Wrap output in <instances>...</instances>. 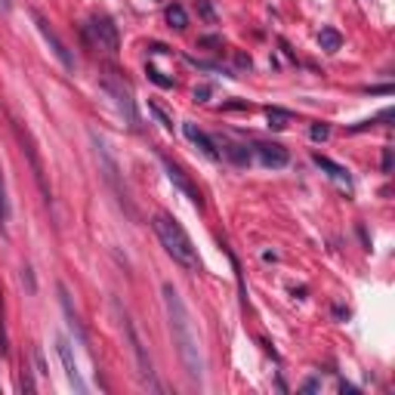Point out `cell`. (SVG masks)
Wrapping results in <instances>:
<instances>
[{
    "label": "cell",
    "instance_id": "1",
    "mask_svg": "<svg viewBox=\"0 0 395 395\" xmlns=\"http://www.w3.org/2000/svg\"><path fill=\"white\" fill-rule=\"evenodd\" d=\"M164 309L167 318H170V333H173V346L179 352V361H182L185 374L191 380H201L204 376V361H201V346H198V333L191 324V315L185 309L182 296L173 284H164Z\"/></svg>",
    "mask_w": 395,
    "mask_h": 395
},
{
    "label": "cell",
    "instance_id": "2",
    "mask_svg": "<svg viewBox=\"0 0 395 395\" xmlns=\"http://www.w3.org/2000/svg\"><path fill=\"white\" fill-rule=\"evenodd\" d=\"M152 226H154V232H158L164 250L173 256V263H179L182 269L195 272L198 269V250H195V244H191V238L185 235V228L179 226L170 213H158L152 219Z\"/></svg>",
    "mask_w": 395,
    "mask_h": 395
},
{
    "label": "cell",
    "instance_id": "3",
    "mask_svg": "<svg viewBox=\"0 0 395 395\" xmlns=\"http://www.w3.org/2000/svg\"><path fill=\"white\" fill-rule=\"evenodd\" d=\"M90 139H93V145H96V158H99V167H102V176H105V182L115 189V195H117V201H121V207L127 210V213H133V207H130V198H127V189L121 185V176H117V160L111 158V152H108V145H105V139L102 136H96V133H90Z\"/></svg>",
    "mask_w": 395,
    "mask_h": 395
},
{
    "label": "cell",
    "instance_id": "4",
    "mask_svg": "<svg viewBox=\"0 0 395 395\" xmlns=\"http://www.w3.org/2000/svg\"><path fill=\"white\" fill-rule=\"evenodd\" d=\"M16 136H19V142H22V152H25V158H28L31 173H34V179H37V189H40L43 201L49 204V201H53V195H49V185H47V170H43V160H40V154H37L34 139H31V130L25 127L22 121H16Z\"/></svg>",
    "mask_w": 395,
    "mask_h": 395
},
{
    "label": "cell",
    "instance_id": "5",
    "mask_svg": "<svg viewBox=\"0 0 395 395\" xmlns=\"http://www.w3.org/2000/svg\"><path fill=\"white\" fill-rule=\"evenodd\" d=\"M105 93L108 96H115V105L117 111L123 115V121L130 123L133 130H139V115H136V102H133V93H130V86L123 84L121 77H105Z\"/></svg>",
    "mask_w": 395,
    "mask_h": 395
},
{
    "label": "cell",
    "instance_id": "6",
    "mask_svg": "<svg viewBox=\"0 0 395 395\" xmlns=\"http://www.w3.org/2000/svg\"><path fill=\"white\" fill-rule=\"evenodd\" d=\"M86 28H90V37H93V43H96L99 49H105V53H111V56H115L117 49H121V37H117V25L111 22L108 16H93Z\"/></svg>",
    "mask_w": 395,
    "mask_h": 395
},
{
    "label": "cell",
    "instance_id": "7",
    "mask_svg": "<svg viewBox=\"0 0 395 395\" xmlns=\"http://www.w3.org/2000/svg\"><path fill=\"white\" fill-rule=\"evenodd\" d=\"M123 331H127V339H130V349H133V355H136V364H139V376L145 383H152L154 389H158V383H154V370H152V358H148V352H145V343H142V337H139V331H136V324L123 315Z\"/></svg>",
    "mask_w": 395,
    "mask_h": 395
},
{
    "label": "cell",
    "instance_id": "8",
    "mask_svg": "<svg viewBox=\"0 0 395 395\" xmlns=\"http://www.w3.org/2000/svg\"><path fill=\"white\" fill-rule=\"evenodd\" d=\"M34 22H37V31L43 34V40H47V43H49V49H53V56L62 62V68H65V71H74V56H71V49H68V47H65V40H62L59 34H56L53 25H49L47 19L40 16V12H34Z\"/></svg>",
    "mask_w": 395,
    "mask_h": 395
},
{
    "label": "cell",
    "instance_id": "9",
    "mask_svg": "<svg viewBox=\"0 0 395 395\" xmlns=\"http://www.w3.org/2000/svg\"><path fill=\"white\" fill-rule=\"evenodd\" d=\"M160 164H164V173H167V179H170V182L176 185V189L182 191V195L189 198L191 204H195V207H201V204H204V201H201V191H198L195 185H191V179H189V176H185V173H182V167H179V164H173L170 158H160Z\"/></svg>",
    "mask_w": 395,
    "mask_h": 395
},
{
    "label": "cell",
    "instance_id": "10",
    "mask_svg": "<svg viewBox=\"0 0 395 395\" xmlns=\"http://www.w3.org/2000/svg\"><path fill=\"white\" fill-rule=\"evenodd\" d=\"M253 152H256L259 164L272 167V170H278V167H287V160H290V152L284 145H278V142H259Z\"/></svg>",
    "mask_w": 395,
    "mask_h": 395
},
{
    "label": "cell",
    "instance_id": "11",
    "mask_svg": "<svg viewBox=\"0 0 395 395\" xmlns=\"http://www.w3.org/2000/svg\"><path fill=\"white\" fill-rule=\"evenodd\" d=\"M182 133H185V139H189V142H195V145L201 148V152L207 154L210 160H219V158H222V152H219V148H216V142L210 139V136L204 133L201 127H195V123H191V121H185V123H182Z\"/></svg>",
    "mask_w": 395,
    "mask_h": 395
},
{
    "label": "cell",
    "instance_id": "12",
    "mask_svg": "<svg viewBox=\"0 0 395 395\" xmlns=\"http://www.w3.org/2000/svg\"><path fill=\"white\" fill-rule=\"evenodd\" d=\"M56 349H59V358H62V364H65V374H68V380H71V386L77 389V392H86L84 380H80V370L71 358V343H68L65 337H56Z\"/></svg>",
    "mask_w": 395,
    "mask_h": 395
},
{
    "label": "cell",
    "instance_id": "13",
    "mask_svg": "<svg viewBox=\"0 0 395 395\" xmlns=\"http://www.w3.org/2000/svg\"><path fill=\"white\" fill-rule=\"evenodd\" d=\"M312 160L321 167V170L327 173V176L333 179V182H343V185H352V176H349V170H346L343 164H337V160H331L327 154H321V152H315L312 154Z\"/></svg>",
    "mask_w": 395,
    "mask_h": 395
},
{
    "label": "cell",
    "instance_id": "14",
    "mask_svg": "<svg viewBox=\"0 0 395 395\" xmlns=\"http://www.w3.org/2000/svg\"><path fill=\"white\" fill-rule=\"evenodd\" d=\"M318 43H321V49H324V53H337V49L343 47V34H339L337 28H331V25H327V28L318 31Z\"/></svg>",
    "mask_w": 395,
    "mask_h": 395
},
{
    "label": "cell",
    "instance_id": "15",
    "mask_svg": "<svg viewBox=\"0 0 395 395\" xmlns=\"http://www.w3.org/2000/svg\"><path fill=\"white\" fill-rule=\"evenodd\" d=\"M265 121H269L272 130H287L290 111H287V108H278V105H272V108H265Z\"/></svg>",
    "mask_w": 395,
    "mask_h": 395
},
{
    "label": "cell",
    "instance_id": "16",
    "mask_svg": "<svg viewBox=\"0 0 395 395\" xmlns=\"http://www.w3.org/2000/svg\"><path fill=\"white\" fill-rule=\"evenodd\" d=\"M6 226H10V198H6V182L0 173V235H6Z\"/></svg>",
    "mask_w": 395,
    "mask_h": 395
},
{
    "label": "cell",
    "instance_id": "17",
    "mask_svg": "<svg viewBox=\"0 0 395 395\" xmlns=\"http://www.w3.org/2000/svg\"><path fill=\"white\" fill-rule=\"evenodd\" d=\"M167 22H170V28L182 31L185 25H189V16H185V10L179 3H173V6H167Z\"/></svg>",
    "mask_w": 395,
    "mask_h": 395
},
{
    "label": "cell",
    "instance_id": "18",
    "mask_svg": "<svg viewBox=\"0 0 395 395\" xmlns=\"http://www.w3.org/2000/svg\"><path fill=\"white\" fill-rule=\"evenodd\" d=\"M145 74H148V80H152V84H158L160 90H173V77H167L164 71H158V68L154 65H148L145 68Z\"/></svg>",
    "mask_w": 395,
    "mask_h": 395
},
{
    "label": "cell",
    "instance_id": "19",
    "mask_svg": "<svg viewBox=\"0 0 395 395\" xmlns=\"http://www.w3.org/2000/svg\"><path fill=\"white\" fill-rule=\"evenodd\" d=\"M226 154L235 160V164H250V148L247 145H228Z\"/></svg>",
    "mask_w": 395,
    "mask_h": 395
},
{
    "label": "cell",
    "instance_id": "20",
    "mask_svg": "<svg viewBox=\"0 0 395 395\" xmlns=\"http://www.w3.org/2000/svg\"><path fill=\"white\" fill-rule=\"evenodd\" d=\"M148 111H152V115L158 117V123H160V127H164V130H173V121H170V115H167L164 108H158V105H154V102H148Z\"/></svg>",
    "mask_w": 395,
    "mask_h": 395
},
{
    "label": "cell",
    "instance_id": "21",
    "mask_svg": "<svg viewBox=\"0 0 395 395\" xmlns=\"http://www.w3.org/2000/svg\"><path fill=\"white\" fill-rule=\"evenodd\" d=\"M309 136H312V139L315 142H324L327 139V136H331V127H327V123H312V130H309Z\"/></svg>",
    "mask_w": 395,
    "mask_h": 395
},
{
    "label": "cell",
    "instance_id": "22",
    "mask_svg": "<svg viewBox=\"0 0 395 395\" xmlns=\"http://www.w3.org/2000/svg\"><path fill=\"white\" fill-rule=\"evenodd\" d=\"M380 164H383V173H386V176H389V173H392V167H395V152H392V148H383V160H380Z\"/></svg>",
    "mask_w": 395,
    "mask_h": 395
},
{
    "label": "cell",
    "instance_id": "23",
    "mask_svg": "<svg viewBox=\"0 0 395 395\" xmlns=\"http://www.w3.org/2000/svg\"><path fill=\"white\" fill-rule=\"evenodd\" d=\"M0 355H6V324H3V302H0Z\"/></svg>",
    "mask_w": 395,
    "mask_h": 395
},
{
    "label": "cell",
    "instance_id": "24",
    "mask_svg": "<svg viewBox=\"0 0 395 395\" xmlns=\"http://www.w3.org/2000/svg\"><path fill=\"white\" fill-rule=\"evenodd\" d=\"M198 6H201L204 19H207V22H213V19H216V12H213V6H210V0H198Z\"/></svg>",
    "mask_w": 395,
    "mask_h": 395
},
{
    "label": "cell",
    "instance_id": "25",
    "mask_svg": "<svg viewBox=\"0 0 395 395\" xmlns=\"http://www.w3.org/2000/svg\"><path fill=\"white\" fill-rule=\"evenodd\" d=\"M368 93H370V96H389V93H392V86H389V84H383V86H368Z\"/></svg>",
    "mask_w": 395,
    "mask_h": 395
},
{
    "label": "cell",
    "instance_id": "26",
    "mask_svg": "<svg viewBox=\"0 0 395 395\" xmlns=\"http://www.w3.org/2000/svg\"><path fill=\"white\" fill-rule=\"evenodd\" d=\"M207 96H210V86L204 84V86H195V99L198 102H207Z\"/></svg>",
    "mask_w": 395,
    "mask_h": 395
},
{
    "label": "cell",
    "instance_id": "27",
    "mask_svg": "<svg viewBox=\"0 0 395 395\" xmlns=\"http://www.w3.org/2000/svg\"><path fill=\"white\" fill-rule=\"evenodd\" d=\"M22 389H25V392H34V380H31V374H28V370H25V374H22Z\"/></svg>",
    "mask_w": 395,
    "mask_h": 395
},
{
    "label": "cell",
    "instance_id": "28",
    "mask_svg": "<svg viewBox=\"0 0 395 395\" xmlns=\"http://www.w3.org/2000/svg\"><path fill=\"white\" fill-rule=\"evenodd\" d=\"M300 389H302V392H318V389H321V383H318V380H306Z\"/></svg>",
    "mask_w": 395,
    "mask_h": 395
},
{
    "label": "cell",
    "instance_id": "29",
    "mask_svg": "<svg viewBox=\"0 0 395 395\" xmlns=\"http://www.w3.org/2000/svg\"><path fill=\"white\" fill-rule=\"evenodd\" d=\"M198 43H201V47H219V37H201V40H198Z\"/></svg>",
    "mask_w": 395,
    "mask_h": 395
},
{
    "label": "cell",
    "instance_id": "30",
    "mask_svg": "<svg viewBox=\"0 0 395 395\" xmlns=\"http://www.w3.org/2000/svg\"><path fill=\"white\" fill-rule=\"evenodd\" d=\"M222 108H226V111H241V108H247V102H226Z\"/></svg>",
    "mask_w": 395,
    "mask_h": 395
}]
</instances>
